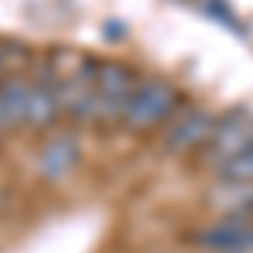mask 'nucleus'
<instances>
[{
	"mask_svg": "<svg viewBox=\"0 0 253 253\" xmlns=\"http://www.w3.org/2000/svg\"><path fill=\"white\" fill-rule=\"evenodd\" d=\"M138 75L122 61H98L95 71V125H122Z\"/></svg>",
	"mask_w": 253,
	"mask_h": 253,
	"instance_id": "obj_3",
	"label": "nucleus"
},
{
	"mask_svg": "<svg viewBox=\"0 0 253 253\" xmlns=\"http://www.w3.org/2000/svg\"><path fill=\"white\" fill-rule=\"evenodd\" d=\"M34 68V54L17 41H0V78L27 75Z\"/></svg>",
	"mask_w": 253,
	"mask_h": 253,
	"instance_id": "obj_11",
	"label": "nucleus"
},
{
	"mask_svg": "<svg viewBox=\"0 0 253 253\" xmlns=\"http://www.w3.org/2000/svg\"><path fill=\"white\" fill-rule=\"evenodd\" d=\"M175 108H179V91L166 78H138L122 125L128 132H152L175 115Z\"/></svg>",
	"mask_w": 253,
	"mask_h": 253,
	"instance_id": "obj_2",
	"label": "nucleus"
},
{
	"mask_svg": "<svg viewBox=\"0 0 253 253\" xmlns=\"http://www.w3.org/2000/svg\"><path fill=\"white\" fill-rule=\"evenodd\" d=\"M250 145H253V115L243 112V108H236L230 115L216 118L206 145L199 149V166L210 169V172H216L219 166H226L233 156H240V152L250 149Z\"/></svg>",
	"mask_w": 253,
	"mask_h": 253,
	"instance_id": "obj_4",
	"label": "nucleus"
},
{
	"mask_svg": "<svg viewBox=\"0 0 253 253\" xmlns=\"http://www.w3.org/2000/svg\"><path fill=\"white\" fill-rule=\"evenodd\" d=\"M216 125V115L203 105H179L175 115L162 125L166 152H199Z\"/></svg>",
	"mask_w": 253,
	"mask_h": 253,
	"instance_id": "obj_5",
	"label": "nucleus"
},
{
	"mask_svg": "<svg viewBox=\"0 0 253 253\" xmlns=\"http://www.w3.org/2000/svg\"><path fill=\"white\" fill-rule=\"evenodd\" d=\"M81 162V145L78 138L71 135V132H54V135L44 138V145L38 149V172L44 179H64V175H71L78 169Z\"/></svg>",
	"mask_w": 253,
	"mask_h": 253,
	"instance_id": "obj_7",
	"label": "nucleus"
},
{
	"mask_svg": "<svg viewBox=\"0 0 253 253\" xmlns=\"http://www.w3.org/2000/svg\"><path fill=\"white\" fill-rule=\"evenodd\" d=\"M38 75L51 81L58 95L61 115L71 122H95V71L98 58L84 54L78 47H51L34 68Z\"/></svg>",
	"mask_w": 253,
	"mask_h": 253,
	"instance_id": "obj_1",
	"label": "nucleus"
},
{
	"mask_svg": "<svg viewBox=\"0 0 253 253\" xmlns=\"http://www.w3.org/2000/svg\"><path fill=\"white\" fill-rule=\"evenodd\" d=\"M193 247L196 250H216V253H247L253 250V226L243 216L216 219V223L193 233Z\"/></svg>",
	"mask_w": 253,
	"mask_h": 253,
	"instance_id": "obj_6",
	"label": "nucleus"
},
{
	"mask_svg": "<svg viewBox=\"0 0 253 253\" xmlns=\"http://www.w3.org/2000/svg\"><path fill=\"white\" fill-rule=\"evenodd\" d=\"M213 175L219 179V186H253V145L233 156L226 166H219Z\"/></svg>",
	"mask_w": 253,
	"mask_h": 253,
	"instance_id": "obj_10",
	"label": "nucleus"
},
{
	"mask_svg": "<svg viewBox=\"0 0 253 253\" xmlns=\"http://www.w3.org/2000/svg\"><path fill=\"white\" fill-rule=\"evenodd\" d=\"M189 253H216V250H196V247H193V250H189Z\"/></svg>",
	"mask_w": 253,
	"mask_h": 253,
	"instance_id": "obj_12",
	"label": "nucleus"
},
{
	"mask_svg": "<svg viewBox=\"0 0 253 253\" xmlns=\"http://www.w3.org/2000/svg\"><path fill=\"white\" fill-rule=\"evenodd\" d=\"M27 112V75L0 78V135L24 125Z\"/></svg>",
	"mask_w": 253,
	"mask_h": 253,
	"instance_id": "obj_9",
	"label": "nucleus"
},
{
	"mask_svg": "<svg viewBox=\"0 0 253 253\" xmlns=\"http://www.w3.org/2000/svg\"><path fill=\"white\" fill-rule=\"evenodd\" d=\"M61 118V105L58 95L51 88V81L44 75H27V112H24V125L31 128H51Z\"/></svg>",
	"mask_w": 253,
	"mask_h": 253,
	"instance_id": "obj_8",
	"label": "nucleus"
}]
</instances>
